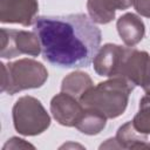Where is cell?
I'll return each instance as SVG.
<instances>
[{
    "instance_id": "cell-1",
    "label": "cell",
    "mask_w": 150,
    "mask_h": 150,
    "mask_svg": "<svg viewBox=\"0 0 150 150\" xmlns=\"http://www.w3.org/2000/svg\"><path fill=\"white\" fill-rule=\"evenodd\" d=\"M33 29L43 59L61 68L88 67L101 43V30L86 14L38 16Z\"/></svg>"
},
{
    "instance_id": "cell-2",
    "label": "cell",
    "mask_w": 150,
    "mask_h": 150,
    "mask_svg": "<svg viewBox=\"0 0 150 150\" xmlns=\"http://www.w3.org/2000/svg\"><path fill=\"white\" fill-rule=\"evenodd\" d=\"M134 87L128 80L116 76L112 80L98 83L96 87H90L80 97V103L83 108L93 109L105 117H117L123 114L129 93Z\"/></svg>"
},
{
    "instance_id": "cell-3",
    "label": "cell",
    "mask_w": 150,
    "mask_h": 150,
    "mask_svg": "<svg viewBox=\"0 0 150 150\" xmlns=\"http://www.w3.org/2000/svg\"><path fill=\"white\" fill-rule=\"evenodd\" d=\"M4 66L8 74L2 70L1 90L11 95L23 89L41 87L48 76L45 67L34 60L23 59Z\"/></svg>"
},
{
    "instance_id": "cell-4",
    "label": "cell",
    "mask_w": 150,
    "mask_h": 150,
    "mask_svg": "<svg viewBox=\"0 0 150 150\" xmlns=\"http://www.w3.org/2000/svg\"><path fill=\"white\" fill-rule=\"evenodd\" d=\"M14 127L23 135L42 132L50 123V118L40 101L30 96L19 98L13 108Z\"/></svg>"
},
{
    "instance_id": "cell-5",
    "label": "cell",
    "mask_w": 150,
    "mask_h": 150,
    "mask_svg": "<svg viewBox=\"0 0 150 150\" xmlns=\"http://www.w3.org/2000/svg\"><path fill=\"white\" fill-rule=\"evenodd\" d=\"M116 76L128 80L134 86H141L150 93V56L145 52L128 48Z\"/></svg>"
},
{
    "instance_id": "cell-6",
    "label": "cell",
    "mask_w": 150,
    "mask_h": 150,
    "mask_svg": "<svg viewBox=\"0 0 150 150\" xmlns=\"http://www.w3.org/2000/svg\"><path fill=\"white\" fill-rule=\"evenodd\" d=\"M41 45L35 33L1 28V56L12 59L21 54L39 55Z\"/></svg>"
},
{
    "instance_id": "cell-7",
    "label": "cell",
    "mask_w": 150,
    "mask_h": 150,
    "mask_svg": "<svg viewBox=\"0 0 150 150\" xmlns=\"http://www.w3.org/2000/svg\"><path fill=\"white\" fill-rule=\"evenodd\" d=\"M50 110L59 123L68 127L76 125L84 111L82 105L76 101V97L64 91L53 97Z\"/></svg>"
},
{
    "instance_id": "cell-8",
    "label": "cell",
    "mask_w": 150,
    "mask_h": 150,
    "mask_svg": "<svg viewBox=\"0 0 150 150\" xmlns=\"http://www.w3.org/2000/svg\"><path fill=\"white\" fill-rule=\"evenodd\" d=\"M38 11L35 0H1V22H19L29 26Z\"/></svg>"
},
{
    "instance_id": "cell-9",
    "label": "cell",
    "mask_w": 150,
    "mask_h": 150,
    "mask_svg": "<svg viewBox=\"0 0 150 150\" xmlns=\"http://www.w3.org/2000/svg\"><path fill=\"white\" fill-rule=\"evenodd\" d=\"M128 48L108 43L94 57V68L101 76H116Z\"/></svg>"
},
{
    "instance_id": "cell-10",
    "label": "cell",
    "mask_w": 150,
    "mask_h": 150,
    "mask_svg": "<svg viewBox=\"0 0 150 150\" xmlns=\"http://www.w3.org/2000/svg\"><path fill=\"white\" fill-rule=\"evenodd\" d=\"M131 4L132 0H88L87 8L95 22L108 23L114 19L116 9H125Z\"/></svg>"
},
{
    "instance_id": "cell-11",
    "label": "cell",
    "mask_w": 150,
    "mask_h": 150,
    "mask_svg": "<svg viewBox=\"0 0 150 150\" xmlns=\"http://www.w3.org/2000/svg\"><path fill=\"white\" fill-rule=\"evenodd\" d=\"M117 30L121 39L129 47L138 43L144 36V25L132 13H127L117 20Z\"/></svg>"
},
{
    "instance_id": "cell-12",
    "label": "cell",
    "mask_w": 150,
    "mask_h": 150,
    "mask_svg": "<svg viewBox=\"0 0 150 150\" xmlns=\"http://www.w3.org/2000/svg\"><path fill=\"white\" fill-rule=\"evenodd\" d=\"M91 80L88 74L75 71L69 74L62 81V91L73 95L76 98H80L91 86Z\"/></svg>"
},
{
    "instance_id": "cell-13",
    "label": "cell",
    "mask_w": 150,
    "mask_h": 150,
    "mask_svg": "<svg viewBox=\"0 0 150 150\" xmlns=\"http://www.w3.org/2000/svg\"><path fill=\"white\" fill-rule=\"evenodd\" d=\"M105 116L93 110V109H88L86 108L80 121L76 123V128H79L82 132L84 134H97L100 132V130L102 128H104L105 125Z\"/></svg>"
},
{
    "instance_id": "cell-14",
    "label": "cell",
    "mask_w": 150,
    "mask_h": 150,
    "mask_svg": "<svg viewBox=\"0 0 150 150\" xmlns=\"http://www.w3.org/2000/svg\"><path fill=\"white\" fill-rule=\"evenodd\" d=\"M132 125L139 132L150 134V93H148L139 103V111L132 121Z\"/></svg>"
},
{
    "instance_id": "cell-15",
    "label": "cell",
    "mask_w": 150,
    "mask_h": 150,
    "mask_svg": "<svg viewBox=\"0 0 150 150\" xmlns=\"http://www.w3.org/2000/svg\"><path fill=\"white\" fill-rule=\"evenodd\" d=\"M132 5L137 13L150 18V0H132Z\"/></svg>"
}]
</instances>
